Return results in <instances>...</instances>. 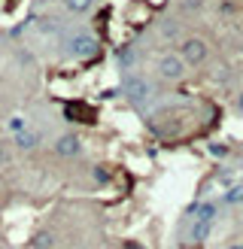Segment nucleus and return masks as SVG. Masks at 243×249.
<instances>
[{"instance_id": "1", "label": "nucleus", "mask_w": 243, "mask_h": 249, "mask_svg": "<svg viewBox=\"0 0 243 249\" xmlns=\"http://www.w3.org/2000/svg\"><path fill=\"white\" fill-rule=\"evenodd\" d=\"M155 76L161 82H182L186 79V61L179 58V52H164L155 58Z\"/></svg>"}, {"instance_id": "2", "label": "nucleus", "mask_w": 243, "mask_h": 249, "mask_svg": "<svg viewBox=\"0 0 243 249\" xmlns=\"http://www.w3.org/2000/svg\"><path fill=\"white\" fill-rule=\"evenodd\" d=\"M179 58L186 61V67H204L210 61V43L201 36H186L179 43Z\"/></svg>"}, {"instance_id": "3", "label": "nucleus", "mask_w": 243, "mask_h": 249, "mask_svg": "<svg viewBox=\"0 0 243 249\" xmlns=\"http://www.w3.org/2000/svg\"><path fill=\"white\" fill-rule=\"evenodd\" d=\"M64 52L70 55V58H91V55H97L101 52V43H97V36L94 34H73L70 40L64 43Z\"/></svg>"}, {"instance_id": "4", "label": "nucleus", "mask_w": 243, "mask_h": 249, "mask_svg": "<svg viewBox=\"0 0 243 249\" xmlns=\"http://www.w3.org/2000/svg\"><path fill=\"white\" fill-rule=\"evenodd\" d=\"M122 94L128 97V101L134 107H140L149 101V94H152V85L146 82V76H140V73H128L125 82H122Z\"/></svg>"}, {"instance_id": "5", "label": "nucleus", "mask_w": 243, "mask_h": 249, "mask_svg": "<svg viewBox=\"0 0 243 249\" xmlns=\"http://www.w3.org/2000/svg\"><path fill=\"white\" fill-rule=\"evenodd\" d=\"M213 222H216V204H201V207H198V216H194V222L189 225V228H191V240L201 243V240L210 237Z\"/></svg>"}, {"instance_id": "6", "label": "nucleus", "mask_w": 243, "mask_h": 249, "mask_svg": "<svg viewBox=\"0 0 243 249\" xmlns=\"http://www.w3.org/2000/svg\"><path fill=\"white\" fill-rule=\"evenodd\" d=\"M52 149H55L58 158H79L82 155V140H79L76 134H61Z\"/></svg>"}, {"instance_id": "7", "label": "nucleus", "mask_w": 243, "mask_h": 249, "mask_svg": "<svg viewBox=\"0 0 243 249\" xmlns=\"http://www.w3.org/2000/svg\"><path fill=\"white\" fill-rule=\"evenodd\" d=\"M67 16H88V12L97 6V0H61Z\"/></svg>"}, {"instance_id": "8", "label": "nucleus", "mask_w": 243, "mask_h": 249, "mask_svg": "<svg viewBox=\"0 0 243 249\" xmlns=\"http://www.w3.org/2000/svg\"><path fill=\"white\" fill-rule=\"evenodd\" d=\"M16 146L18 149H34L36 146V134L28 128V131H21V134H16Z\"/></svg>"}, {"instance_id": "9", "label": "nucleus", "mask_w": 243, "mask_h": 249, "mask_svg": "<svg viewBox=\"0 0 243 249\" xmlns=\"http://www.w3.org/2000/svg\"><path fill=\"white\" fill-rule=\"evenodd\" d=\"M52 243H55L52 231H40V234H34V240H31V246H34V249H49Z\"/></svg>"}, {"instance_id": "10", "label": "nucleus", "mask_w": 243, "mask_h": 249, "mask_svg": "<svg viewBox=\"0 0 243 249\" xmlns=\"http://www.w3.org/2000/svg\"><path fill=\"white\" fill-rule=\"evenodd\" d=\"M179 12H186V16H194V12L204 9V0H179Z\"/></svg>"}, {"instance_id": "11", "label": "nucleus", "mask_w": 243, "mask_h": 249, "mask_svg": "<svg viewBox=\"0 0 243 249\" xmlns=\"http://www.w3.org/2000/svg\"><path fill=\"white\" fill-rule=\"evenodd\" d=\"M9 131H12V134H21V131H28V122H24L21 116H12V119H9Z\"/></svg>"}, {"instance_id": "12", "label": "nucleus", "mask_w": 243, "mask_h": 249, "mask_svg": "<svg viewBox=\"0 0 243 249\" xmlns=\"http://www.w3.org/2000/svg\"><path fill=\"white\" fill-rule=\"evenodd\" d=\"M225 204H243V185H237V189H231L225 195Z\"/></svg>"}, {"instance_id": "13", "label": "nucleus", "mask_w": 243, "mask_h": 249, "mask_svg": "<svg viewBox=\"0 0 243 249\" xmlns=\"http://www.w3.org/2000/svg\"><path fill=\"white\" fill-rule=\"evenodd\" d=\"M91 173H94V182H97V185H106V182H109V177H106V170H104V167H94Z\"/></svg>"}, {"instance_id": "14", "label": "nucleus", "mask_w": 243, "mask_h": 249, "mask_svg": "<svg viewBox=\"0 0 243 249\" xmlns=\"http://www.w3.org/2000/svg\"><path fill=\"white\" fill-rule=\"evenodd\" d=\"M164 36H170V40H174V36H179V31H176V21H164Z\"/></svg>"}, {"instance_id": "15", "label": "nucleus", "mask_w": 243, "mask_h": 249, "mask_svg": "<svg viewBox=\"0 0 243 249\" xmlns=\"http://www.w3.org/2000/svg\"><path fill=\"white\" fill-rule=\"evenodd\" d=\"M234 113L243 116V91H237V97H234Z\"/></svg>"}, {"instance_id": "16", "label": "nucleus", "mask_w": 243, "mask_h": 249, "mask_svg": "<svg viewBox=\"0 0 243 249\" xmlns=\"http://www.w3.org/2000/svg\"><path fill=\"white\" fill-rule=\"evenodd\" d=\"M31 3H34L36 9H46V6H52V3H58V0H31Z\"/></svg>"}, {"instance_id": "17", "label": "nucleus", "mask_w": 243, "mask_h": 249, "mask_svg": "<svg viewBox=\"0 0 243 249\" xmlns=\"http://www.w3.org/2000/svg\"><path fill=\"white\" fill-rule=\"evenodd\" d=\"M210 149H213V155H219V158H225V155H228V149H225V146H219V143L210 146Z\"/></svg>"}, {"instance_id": "18", "label": "nucleus", "mask_w": 243, "mask_h": 249, "mask_svg": "<svg viewBox=\"0 0 243 249\" xmlns=\"http://www.w3.org/2000/svg\"><path fill=\"white\" fill-rule=\"evenodd\" d=\"M225 249H243V240H228Z\"/></svg>"}, {"instance_id": "19", "label": "nucleus", "mask_w": 243, "mask_h": 249, "mask_svg": "<svg viewBox=\"0 0 243 249\" xmlns=\"http://www.w3.org/2000/svg\"><path fill=\"white\" fill-rule=\"evenodd\" d=\"M240 52H243V46H240Z\"/></svg>"}]
</instances>
